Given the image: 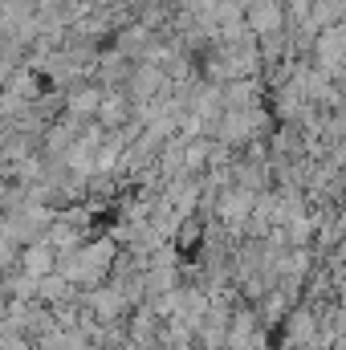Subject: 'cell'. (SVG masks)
Returning <instances> with one entry per match:
<instances>
[{
    "mask_svg": "<svg viewBox=\"0 0 346 350\" xmlns=\"http://www.w3.org/2000/svg\"><path fill=\"white\" fill-rule=\"evenodd\" d=\"M338 326H343V330H346V310H343V314H338Z\"/></svg>",
    "mask_w": 346,
    "mask_h": 350,
    "instance_id": "1",
    "label": "cell"
}]
</instances>
